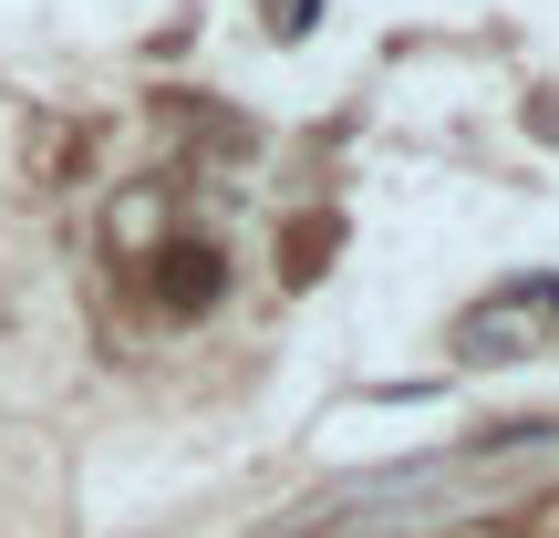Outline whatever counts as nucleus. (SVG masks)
Returning <instances> with one entry per match:
<instances>
[{
	"label": "nucleus",
	"mask_w": 559,
	"mask_h": 538,
	"mask_svg": "<svg viewBox=\"0 0 559 538\" xmlns=\"http://www.w3.org/2000/svg\"><path fill=\"white\" fill-rule=\"evenodd\" d=\"M145 290H156V311L198 321V311H218V290H228V260H218L207 239H177V249H156V260H145Z\"/></svg>",
	"instance_id": "obj_1"
},
{
	"label": "nucleus",
	"mask_w": 559,
	"mask_h": 538,
	"mask_svg": "<svg viewBox=\"0 0 559 538\" xmlns=\"http://www.w3.org/2000/svg\"><path fill=\"white\" fill-rule=\"evenodd\" d=\"M270 32H311V0H270Z\"/></svg>",
	"instance_id": "obj_2"
}]
</instances>
